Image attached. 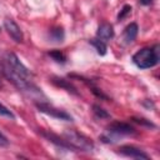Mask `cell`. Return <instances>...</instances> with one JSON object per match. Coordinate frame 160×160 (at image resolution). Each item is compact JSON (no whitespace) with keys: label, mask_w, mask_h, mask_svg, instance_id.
<instances>
[{"label":"cell","mask_w":160,"mask_h":160,"mask_svg":"<svg viewBox=\"0 0 160 160\" xmlns=\"http://www.w3.org/2000/svg\"><path fill=\"white\" fill-rule=\"evenodd\" d=\"M138 31H139V28H138V24L136 22H130L122 31L121 34V42L124 45H129L131 44L136 36H138Z\"/></svg>","instance_id":"8"},{"label":"cell","mask_w":160,"mask_h":160,"mask_svg":"<svg viewBox=\"0 0 160 160\" xmlns=\"http://www.w3.org/2000/svg\"><path fill=\"white\" fill-rule=\"evenodd\" d=\"M49 36H50V39H51L52 41H55V42H61V41L64 40V38H65V34H64L62 28L56 26V28H52V29L49 31Z\"/></svg>","instance_id":"11"},{"label":"cell","mask_w":160,"mask_h":160,"mask_svg":"<svg viewBox=\"0 0 160 160\" xmlns=\"http://www.w3.org/2000/svg\"><path fill=\"white\" fill-rule=\"evenodd\" d=\"M0 115H1V116H6V118H9V119H15L14 114H12L5 105H2L1 102H0Z\"/></svg>","instance_id":"15"},{"label":"cell","mask_w":160,"mask_h":160,"mask_svg":"<svg viewBox=\"0 0 160 160\" xmlns=\"http://www.w3.org/2000/svg\"><path fill=\"white\" fill-rule=\"evenodd\" d=\"M89 42H90V44L96 49V51H98V54H99V55H105V54H106L108 48H106L105 41L100 40V39H91Z\"/></svg>","instance_id":"12"},{"label":"cell","mask_w":160,"mask_h":160,"mask_svg":"<svg viewBox=\"0 0 160 160\" xmlns=\"http://www.w3.org/2000/svg\"><path fill=\"white\" fill-rule=\"evenodd\" d=\"M4 62L15 72H18L19 75L26 78V79H30L31 76V72L30 70L19 60V58L14 54V52H6L5 56H4Z\"/></svg>","instance_id":"4"},{"label":"cell","mask_w":160,"mask_h":160,"mask_svg":"<svg viewBox=\"0 0 160 160\" xmlns=\"http://www.w3.org/2000/svg\"><path fill=\"white\" fill-rule=\"evenodd\" d=\"M132 120L135 122H139V124H142V125H146V126H150V128H155V125L150 121H146L145 119H136V118H132Z\"/></svg>","instance_id":"17"},{"label":"cell","mask_w":160,"mask_h":160,"mask_svg":"<svg viewBox=\"0 0 160 160\" xmlns=\"http://www.w3.org/2000/svg\"><path fill=\"white\" fill-rule=\"evenodd\" d=\"M8 145H9V140L4 134L0 132V146H8Z\"/></svg>","instance_id":"18"},{"label":"cell","mask_w":160,"mask_h":160,"mask_svg":"<svg viewBox=\"0 0 160 160\" xmlns=\"http://www.w3.org/2000/svg\"><path fill=\"white\" fill-rule=\"evenodd\" d=\"M118 152L132 159H149V155L146 152H144L141 149L132 145H122L118 149Z\"/></svg>","instance_id":"7"},{"label":"cell","mask_w":160,"mask_h":160,"mask_svg":"<svg viewBox=\"0 0 160 160\" xmlns=\"http://www.w3.org/2000/svg\"><path fill=\"white\" fill-rule=\"evenodd\" d=\"M152 2V0H140V4L142 5H150Z\"/></svg>","instance_id":"19"},{"label":"cell","mask_w":160,"mask_h":160,"mask_svg":"<svg viewBox=\"0 0 160 160\" xmlns=\"http://www.w3.org/2000/svg\"><path fill=\"white\" fill-rule=\"evenodd\" d=\"M62 138L65 139L68 145L71 148V150H80L86 152H90L94 150V142L84 134H80L74 130H66L62 134Z\"/></svg>","instance_id":"3"},{"label":"cell","mask_w":160,"mask_h":160,"mask_svg":"<svg viewBox=\"0 0 160 160\" xmlns=\"http://www.w3.org/2000/svg\"><path fill=\"white\" fill-rule=\"evenodd\" d=\"M36 108L39 109V111L49 115V116H52L55 119H60V120H66V121H71L72 118L69 112H66L65 110H61V109H58L52 105H50L48 101H40V102H36Z\"/></svg>","instance_id":"5"},{"label":"cell","mask_w":160,"mask_h":160,"mask_svg":"<svg viewBox=\"0 0 160 160\" xmlns=\"http://www.w3.org/2000/svg\"><path fill=\"white\" fill-rule=\"evenodd\" d=\"M4 28L15 42H21L24 40V35H22L20 26L12 19H5L4 20Z\"/></svg>","instance_id":"6"},{"label":"cell","mask_w":160,"mask_h":160,"mask_svg":"<svg viewBox=\"0 0 160 160\" xmlns=\"http://www.w3.org/2000/svg\"><path fill=\"white\" fill-rule=\"evenodd\" d=\"M132 134H135V129L130 124L122 121H115L106 128L105 132L100 136V139L104 142H115L119 140V138Z\"/></svg>","instance_id":"1"},{"label":"cell","mask_w":160,"mask_h":160,"mask_svg":"<svg viewBox=\"0 0 160 160\" xmlns=\"http://www.w3.org/2000/svg\"><path fill=\"white\" fill-rule=\"evenodd\" d=\"M96 36H98V39H100L102 41H108L110 39H112L114 38V28H112V25L109 24V22H102L98 28Z\"/></svg>","instance_id":"9"},{"label":"cell","mask_w":160,"mask_h":160,"mask_svg":"<svg viewBox=\"0 0 160 160\" xmlns=\"http://www.w3.org/2000/svg\"><path fill=\"white\" fill-rule=\"evenodd\" d=\"M1 88H2V84H1V81H0V89H1Z\"/></svg>","instance_id":"20"},{"label":"cell","mask_w":160,"mask_h":160,"mask_svg":"<svg viewBox=\"0 0 160 160\" xmlns=\"http://www.w3.org/2000/svg\"><path fill=\"white\" fill-rule=\"evenodd\" d=\"M131 12V6L130 5H124L122 6V9L120 10V12H119V15H118V20L120 21V20H122L128 14H130Z\"/></svg>","instance_id":"16"},{"label":"cell","mask_w":160,"mask_h":160,"mask_svg":"<svg viewBox=\"0 0 160 160\" xmlns=\"http://www.w3.org/2000/svg\"><path fill=\"white\" fill-rule=\"evenodd\" d=\"M92 111H94V114H95V116H98V118H100V119H109L110 118V114L105 110V109H102L101 106H99V105H92Z\"/></svg>","instance_id":"13"},{"label":"cell","mask_w":160,"mask_h":160,"mask_svg":"<svg viewBox=\"0 0 160 160\" xmlns=\"http://www.w3.org/2000/svg\"><path fill=\"white\" fill-rule=\"evenodd\" d=\"M52 82L55 84V85H58V86H60V88H64L66 91H69V92H71V94H78V91H76V88L75 86H72L68 80H65V79H61V78H54L52 79Z\"/></svg>","instance_id":"10"},{"label":"cell","mask_w":160,"mask_h":160,"mask_svg":"<svg viewBox=\"0 0 160 160\" xmlns=\"http://www.w3.org/2000/svg\"><path fill=\"white\" fill-rule=\"evenodd\" d=\"M49 56H51L56 62H61V64L66 62V56H65V54H64V52H61L60 50L50 51V52H49Z\"/></svg>","instance_id":"14"},{"label":"cell","mask_w":160,"mask_h":160,"mask_svg":"<svg viewBox=\"0 0 160 160\" xmlns=\"http://www.w3.org/2000/svg\"><path fill=\"white\" fill-rule=\"evenodd\" d=\"M159 46L144 48L134 54L132 61L140 69H150L159 62Z\"/></svg>","instance_id":"2"}]
</instances>
